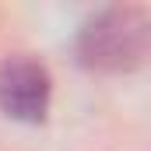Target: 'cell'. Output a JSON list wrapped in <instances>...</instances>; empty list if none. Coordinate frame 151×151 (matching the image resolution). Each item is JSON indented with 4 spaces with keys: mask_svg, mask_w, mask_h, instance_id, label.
I'll return each instance as SVG.
<instances>
[{
    "mask_svg": "<svg viewBox=\"0 0 151 151\" xmlns=\"http://www.w3.org/2000/svg\"><path fill=\"white\" fill-rule=\"evenodd\" d=\"M53 81L49 70L32 56H7L0 63V109L14 119L39 123L49 109Z\"/></svg>",
    "mask_w": 151,
    "mask_h": 151,
    "instance_id": "cell-2",
    "label": "cell"
},
{
    "mask_svg": "<svg viewBox=\"0 0 151 151\" xmlns=\"http://www.w3.org/2000/svg\"><path fill=\"white\" fill-rule=\"evenodd\" d=\"M77 53L95 70H130L151 56V18L130 7L102 11L84 25Z\"/></svg>",
    "mask_w": 151,
    "mask_h": 151,
    "instance_id": "cell-1",
    "label": "cell"
}]
</instances>
